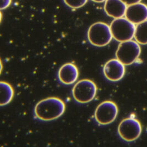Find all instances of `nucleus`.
I'll use <instances>...</instances> for the list:
<instances>
[{
	"instance_id": "20e7f679",
	"label": "nucleus",
	"mask_w": 147,
	"mask_h": 147,
	"mask_svg": "<svg viewBox=\"0 0 147 147\" xmlns=\"http://www.w3.org/2000/svg\"><path fill=\"white\" fill-rule=\"evenodd\" d=\"M141 54L140 44L134 40L121 42L116 52V57L124 65L133 64Z\"/></svg>"
},
{
	"instance_id": "2eb2a0df",
	"label": "nucleus",
	"mask_w": 147,
	"mask_h": 147,
	"mask_svg": "<svg viewBox=\"0 0 147 147\" xmlns=\"http://www.w3.org/2000/svg\"><path fill=\"white\" fill-rule=\"evenodd\" d=\"M12 0H1V9H5L9 7Z\"/></svg>"
},
{
	"instance_id": "f257e3e1",
	"label": "nucleus",
	"mask_w": 147,
	"mask_h": 147,
	"mask_svg": "<svg viewBox=\"0 0 147 147\" xmlns=\"http://www.w3.org/2000/svg\"><path fill=\"white\" fill-rule=\"evenodd\" d=\"M65 109V104L61 99L50 97L36 104L34 109V114L39 120L50 121L59 118L64 114Z\"/></svg>"
},
{
	"instance_id": "dca6fc26",
	"label": "nucleus",
	"mask_w": 147,
	"mask_h": 147,
	"mask_svg": "<svg viewBox=\"0 0 147 147\" xmlns=\"http://www.w3.org/2000/svg\"><path fill=\"white\" fill-rule=\"evenodd\" d=\"M123 1L125 3H126L128 6L134 5L135 3H137L140 2L142 0H121Z\"/></svg>"
},
{
	"instance_id": "9d476101",
	"label": "nucleus",
	"mask_w": 147,
	"mask_h": 147,
	"mask_svg": "<svg viewBox=\"0 0 147 147\" xmlns=\"http://www.w3.org/2000/svg\"><path fill=\"white\" fill-rule=\"evenodd\" d=\"M79 77L77 67L72 63H67L62 65L59 70L58 77L61 82L65 85L74 83Z\"/></svg>"
},
{
	"instance_id": "4468645a",
	"label": "nucleus",
	"mask_w": 147,
	"mask_h": 147,
	"mask_svg": "<svg viewBox=\"0 0 147 147\" xmlns=\"http://www.w3.org/2000/svg\"><path fill=\"white\" fill-rule=\"evenodd\" d=\"M65 3L72 8L77 9L84 6L88 0H63Z\"/></svg>"
},
{
	"instance_id": "1a4fd4ad",
	"label": "nucleus",
	"mask_w": 147,
	"mask_h": 147,
	"mask_svg": "<svg viewBox=\"0 0 147 147\" xmlns=\"http://www.w3.org/2000/svg\"><path fill=\"white\" fill-rule=\"evenodd\" d=\"M125 17L134 24H138L147 20V5L139 2L128 6Z\"/></svg>"
},
{
	"instance_id": "7ed1b4c3",
	"label": "nucleus",
	"mask_w": 147,
	"mask_h": 147,
	"mask_svg": "<svg viewBox=\"0 0 147 147\" xmlns=\"http://www.w3.org/2000/svg\"><path fill=\"white\" fill-rule=\"evenodd\" d=\"M110 27L113 38L119 42L132 40L134 37L136 27L126 18L115 19Z\"/></svg>"
},
{
	"instance_id": "6e6552de",
	"label": "nucleus",
	"mask_w": 147,
	"mask_h": 147,
	"mask_svg": "<svg viewBox=\"0 0 147 147\" xmlns=\"http://www.w3.org/2000/svg\"><path fill=\"white\" fill-rule=\"evenodd\" d=\"M125 65L116 59L108 61L103 67V72L108 80L117 82L123 78L125 74Z\"/></svg>"
},
{
	"instance_id": "f3484780",
	"label": "nucleus",
	"mask_w": 147,
	"mask_h": 147,
	"mask_svg": "<svg viewBox=\"0 0 147 147\" xmlns=\"http://www.w3.org/2000/svg\"><path fill=\"white\" fill-rule=\"evenodd\" d=\"M95 2H97V3H101V2H103L104 1H106L107 0H92Z\"/></svg>"
},
{
	"instance_id": "ddd939ff",
	"label": "nucleus",
	"mask_w": 147,
	"mask_h": 147,
	"mask_svg": "<svg viewBox=\"0 0 147 147\" xmlns=\"http://www.w3.org/2000/svg\"><path fill=\"white\" fill-rule=\"evenodd\" d=\"M134 38L140 44H147V20L137 24L136 27Z\"/></svg>"
},
{
	"instance_id": "9b49d317",
	"label": "nucleus",
	"mask_w": 147,
	"mask_h": 147,
	"mask_svg": "<svg viewBox=\"0 0 147 147\" xmlns=\"http://www.w3.org/2000/svg\"><path fill=\"white\" fill-rule=\"evenodd\" d=\"M127 5L121 0H107L104 5L106 13L115 19L125 16Z\"/></svg>"
},
{
	"instance_id": "39448f33",
	"label": "nucleus",
	"mask_w": 147,
	"mask_h": 147,
	"mask_svg": "<svg viewBox=\"0 0 147 147\" xmlns=\"http://www.w3.org/2000/svg\"><path fill=\"white\" fill-rule=\"evenodd\" d=\"M74 99L80 104L88 103L93 100L97 93V87L93 81L82 80L78 81L72 89Z\"/></svg>"
},
{
	"instance_id": "f03ea898",
	"label": "nucleus",
	"mask_w": 147,
	"mask_h": 147,
	"mask_svg": "<svg viewBox=\"0 0 147 147\" xmlns=\"http://www.w3.org/2000/svg\"><path fill=\"white\" fill-rule=\"evenodd\" d=\"M113 38L110 27L103 22L94 23L88 31V40L95 47L107 46L111 41Z\"/></svg>"
},
{
	"instance_id": "0eeeda50",
	"label": "nucleus",
	"mask_w": 147,
	"mask_h": 147,
	"mask_svg": "<svg viewBox=\"0 0 147 147\" xmlns=\"http://www.w3.org/2000/svg\"><path fill=\"white\" fill-rule=\"evenodd\" d=\"M142 128L140 121L129 117L122 121L118 127V133L121 138L127 142L137 140L142 134Z\"/></svg>"
},
{
	"instance_id": "423d86ee",
	"label": "nucleus",
	"mask_w": 147,
	"mask_h": 147,
	"mask_svg": "<svg viewBox=\"0 0 147 147\" xmlns=\"http://www.w3.org/2000/svg\"><path fill=\"white\" fill-rule=\"evenodd\" d=\"M119 109L116 103L112 101H105L96 107L94 117L100 125H107L113 122L116 119Z\"/></svg>"
},
{
	"instance_id": "f8f14e48",
	"label": "nucleus",
	"mask_w": 147,
	"mask_h": 147,
	"mask_svg": "<svg viewBox=\"0 0 147 147\" xmlns=\"http://www.w3.org/2000/svg\"><path fill=\"white\" fill-rule=\"evenodd\" d=\"M14 90L12 87L5 82H1V106L8 104L13 98Z\"/></svg>"
}]
</instances>
